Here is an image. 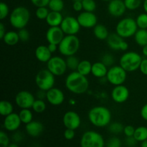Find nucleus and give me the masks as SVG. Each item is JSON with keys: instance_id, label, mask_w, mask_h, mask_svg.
Here are the masks:
<instances>
[{"instance_id": "obj_38", "label": "nucleus", "mask_w": 147, "mask_h": 147, "mask_svg": "<svg viewBox=\"0 0 147 147\" xmlns=\"http://www.w3.org/2000/svg\"><path fill=\"white\" fill-rule=\"evenodd\" d=\"M83 11L94 12L96 9L97 4L95 0H82Z\"/></svg>"}, {"instance_id": "obj_58", "label": "nucleus", "mask_w": 147, "mask_h": 147, "mask_svg": "<svg viewBox=\"0 0 147 147\" xmlns=\"http://www.w3.org/2000/svg\"><path fill=\"white\" fill-rule=\"evenodd\" d=\"M141 147H147V139L141 142Z\"/></svg>"}, {"instance_id": "obj_28", "label": "nucleus", "mask_w": 147, "mask_h": 147, "mask_svg": "<svg viewBox=\"0 0 147 147\" xmlns=\"http://www.w3.org/2000/svg\"><path fill=\"white\" fill-rule=\"evenodd\" d=\"M92 65H93V64L89 60H80L76 71H78L83 76H88V75L91 74Z\"/></svg>"}, {"instance_id": "obj_13", "label": "nucleus", "mask_w": 147, "mask_h": 147, "mask_svg": "<svg viewBox=\"0 0 147 147\" xmlns=\"http://www.w3.org/2000/svg\"><path fill=\"white\" fill-rule=\"evenodd\" d=\"M106 42L109 48L115 51H126L129 48L127 42L117 33H111L106 40Z\"/></svg>"}, {"instance_id": "obj_4", "label": "nucleus", "mask_w": 147, "mask_h": 147, "mask_svg": "<svg viewBox=\"0 0 147 147\" xmlns=\"http://www.w3.org/2000/svg\"><path fill=\"white\" fill-rule=\"evenodd\" d=\"M142 59V55L136 52H126L121 56L119 65L121 66L127 73H131L139 70Z\"/></svg>"}, {"instance_id": "obj_29", "label": "nucleus", "mask_w": 147, "mask_h": 147, "mask_svg": "<svg viewBox=\"0 0 147 147\" xmlns=\"http://www.w3.org/2000/svg\"><path fill=\"white\" fill-rule=\"evenodd\" d=\"M14 112V106L9 100H3L0 102V114L2 116H8Z\"/></svg>"}, {"instance_id": "obj_61", "label": "nucleus", "mask_w": 147, "mask_h": 147, "mask_svg": "<svg viewBox=\"0 0 147 147\" xmlns=\"http://www.w3.org/2000/svg\"><path fill=\"white\" fill-rule=\"evenodd\" d=\"M73 2H75V1H82V0H72Z\"/></svg>"}, {"instance_id": "obj_53", "label": "nucleus", "mask_w": 147, "mask_h": 147, "mask_svg": "<svg viewBox=\"0 0 147 147\" xmlns=\"http://www.w3.org/2000/svg\"><path fill=\"white\" fill-rule=\"evenodd\" d=\"M23 136L22 135V134L20 132H16L14 135H13V140L15 143L20 142V141L22 139Z\"/></svg>"}, {"instance_id": "obj_34", "label": "nucleus", "mask_w": 147, "mask_h": 147, "mask_svg": "<svg viewBox=\"0 0 147 147\" xmlns=\"http://www.w3.org/2000/svg\"><path fill=\"white\" fill-rule=\"evenodd\" d=\"M65 60L67 69L72 70V71H76V70H77L78 65L80 63V60H79V59L76 56H68V57H67Z\"/></svg>"}, {"instance_id": "obj_56", "label": "nucleus", "mask_w": 147, "mask_h": 147, "mask_svg": "<svg viewBox=\"0 0 147 147\" xmlns=\"http://www.w3.org/2000/svg\"><path fill=\"white\" fill-rule=\"evenodd\" d=\"M142 54L145 57H147V45L142 47Z\"/></svg>"}, {"instance_id": "obj_17", "label": "nucleus", "mask_w": 147, "mask_h": 147, "mask_svg": "<svg viewBox=\"0 0 147 147\" xmlns=\"http://www.w3.org/2000/svg\"><path fill=\"white\" fill-rule=\"evenodd\" d=\"M46 100L53 106H60L64 103L65 94L61 89L53 87L46 91Z\"/></svg>"}, {"instance_id": "obj_20", "label": "nucleus", "mask_w": 147, "mask_h": 147, "mask_svg": "<svg viewBox=\"0 0 147 147\" xmlns=\"http://www.w3.org/2000/svg\"><path fill=\"white\" fill-rule=\"evenodd\" d=\"M65 36L60 27H50L45 34L46 40L48 43L58 45Z\"/></svg>"}, {"instance_id": "obj_49", "label": "nucleus", "mask_w": 147, "mask_h": 147, "mask_svg": "<svg viewBox=\"0 0 147 147\" xmlns=\"http://www.w3.org/2000/svg\"><path fill=\"white\" fill-rule=\"evenodd\" d=\"M137 141L136 140L134 136H129V137H126V140H125V143L128 147H134L137 144Z\"/></svg>"}, {"instance_id": "obj_40", "label": "nucleus", "mask_w": 147, "mask_h": 147, "mask_svg": "<svg viewBox=\"0 0 147 147\" xmlns=\"http://www.w3.org/2000/svg\"><path fill=\"white\" fill-rule=\"evenodd\" d=\"M100 61L102 63H104L108 67H112L113 65H114V63H115V58L113 57V55L111 53H105L101 57V60Z\"/></svg>"}, {"instance_id": "obj_50", "label": "nucleus", "mask_w": 147, "mask_h": 147, "mask_svg": "<svg viewBox=\"0 0 147 147\" xmlns=\"http://www.w3.org/2000/svg\"><path fill=\"white\" fill-rule=\"evenodd\" d=\"M73 9L74 11H78V12H81L82 10H83L82 1H75V2H73Z\"/></svg>"}, {"instance_id": "obj_60", "label": "nucleus", "mask_w": 147, "mask_h": 147, "mask_svg": "<svg viewBox=\"0 0 147 147\" xmlns=\"http://www.w3.org/2000/svg\"><path fill=\"white\" fill-rule=\"evenodd\" d=\"M70 104L71 105H75V103H76V101H75V100H73V99H70Z\"/></svg>"}, {"instance_id": "obj_19", "label": "nucleus", "mask_w": 147, "mask_h": 147, "mask_svg": "<svg viewBox=\"0 0 147 147\" xmlns=\"http://www.w3.org/2000/svg\"><path fill=\"white\" fill-rule=\"evenodd\" d=\"M108 11L113 17H121L125 14L126 7L123 0H111L108 4Z\"/></svg>"}, {"instance_id": "obj_42", "label": "nucleus", "mask_w": 147, "mask_h": 147, "mask_svg": "<svg viewBox=\"0 0 147 147\" xmlns=\"http://www.w3.org/2000/svg\"><path fill=\"white\" fill-rule=\"evenodd\" d=\"M10 144L9 138L6 132L1 131L0 132V147H8Z\"/></svg>"}, {"instance_id": "obj_30", "label": "nucleus", "mask_w": 147, "mask_h": 147, "mask_svg": "<svg viewBox=\"0 0 147 147\" xmlns=\"http://www.w3.org/2000/svg\"><path fill=\"white\" fill-rule=\"evenodd\" d=\"M19 116L21 119L22 123L25 125L33 121V113L30 109H21L19 112Z\"/></svg>"}, {"instance_id": "obj_37", "label": "nucleus", "mask_w": 147, "mask_h": 147, "mask_svg": "<svg viewBox=\"0 0 147 147\" xmlns=\"http://www.w3.org/2000/svg\"><path fill=\"white\" fill-rule=\"evenodd\" d=\"M135 20L139 29L147 30V14L146 12L139 14Z\"/></svg>"}, {"instance_id": "obj_9", "label": "nucleus", "mask_w": 147, "mask_h": 147, "mask_svg": "<svg viewBox=\"0 0 147 147\" xmlns=\"http://www.w3.org/2000/svg\"><path fill=\"white\" fill-rule=\"evenodd\" d=\"M106 78L114 86L123 85L127 78V72L121 65H113L109 68Z\"/></svg>"}, {"instance_id": "obj_7", "label": "nucleus", "mask_w": 147, "mask_h": 147, "mask_svg": "<svg viewBox=\"0 0 147 147\" xmlns=\"http://www.w3.org/2000/svg\"><path fill=\"white\" fill-rule=\"evenodd\" d=\"M35 83L39 89L47 91L54 87L55 76L47 68L40 70L35 76Z\"/></svg>"}, {"instance_id": "obj_62", "label": "nucleus", "mask_w": 147, "mask_h": 147, "mask_svg": "<svg viewBox=\"0 0 147 147\" xmlns=\"http://www.w3.org/2000/svg\"><path fill=\"white\" fill-rule=\"evenodd\" d=\"M101 1H111V0H101Z\"/></svg>"}, {"instance_id": "obj_55", "label": "nucleus", "mask_w": 147, "mask_h": 147, "mask_svg": "<svg viewBox=\"0 0 147 147\" xmlns=\"http://www.w3.org/2000/svg\"><path fill=\"white\" fill-rule=\"evenodd\" d=\"M47 47H48L49 50H50V51L52 53H55L56 51H57V50H58V45L56 44H53V43H48V45H47Z\"/></svg>"}, {"instance_id": "obj_12", "label": "nucleus", "mask_w": 147, "mask_h": 147, "mask_svg": "<svg viewBox=\"0 0 147 147\" xmlns=\"http://www.w3.org/2000/svg\"><path fill=\"white\" fill-rule=\"evenodd\" d=\"M35 100V96L28 90L18 92L14 98V102L20 109H32Z\"/></svg>"}, {"instance_id": "obj_31", "label": "nucleus", "mask_w": 147, "mask_h": 147, "mask_svg": "<svg viewBox=\"0 0 147 147\" xmlns=\"http://www.w3.org/2000/svg\"><path fill=\"white\" fill-rule=\"evenodd\" d=\"M134 137L138 142H142L146 140L147 139V127L141 126L136 128Z\"/></svg>"}, {"instance_id": "obj_47", "label": "nucleus", "mask_w": 147, "mask_h": 147, "mask_svg": "<svg viewBox=\"0 0 147 147\" xmlns=\"http://www.w3.org/2000/svg\"><path fill=\"white\" fill-rule=\"evenodd\" d=\"M76 130L70 129H66L64 131V137L67 140H72L76 136Z\"/></svg>"}, {"instance_id": "obj_33", "label": "nucleus", "mask_w": 147, "mask_h": 147, "mask_svg": "<svg viewBox=\"0 0 147 147\" xmlns=\"http://www.w3.org/2000/svg\"><path fill=\"white\" fill-rule=\"evenodd\" d=\"M46 108H47V105H46L45 101L42 99L37 98L33 103L32 109L34 113H42L46 110Z\"/></svg>"}, {"instance_id": "obj_6", "label": "nucleus", "mask_w": 147, "mask_h": 147, "mask_svg": "<svg viewBox=\"0 0 147 147\" xmlns=\"http://www.w3.org/2000/svg\"><path fill=\"white\" fill-rule=\"evenodd\" d=\"M139 30L136 20L131 17H124L121 19L116 26V33L123 39L129 38L134 36Z\"/></svg>"}, {"instance_id": "obj_14", "label": "nucleus", "mask_w": 147, "mask_h": 147, "mask_svg": "<svg viewBox=\"0 0 147 147\" xmlns=\"http://www.w3.org/2000/svg\"><path fill=\"white\" fill-rule=\"evenodd\" d=\"M80 27L86 29L93 28L98 24V17L94 12L83 11L77 17Z\"/></svg>"}, {"instance_id": "obj_46", "label": "nucleus", "mask_w": 147, "mask_h": 147, "mask_svg": "<svg viewBox=\"0 0 147 147\" xmlns=\"http://www.w3.org/2000/svg\"><path fill=\"white\" fill-rule=\"evenodd\" d=\"M30 1L36 7H47L50 0H30Z\"/></svg>"}, {"instance_id": "obj_59", "label": "nucleus", "mask_w": 147, "mask_h": 147, "mask_svg": "<svg viewBox=\"0 0 147 147\" xmlns=\"http://www.w3.org/2000/svg\"><path fill=\"white\" fill-rule=\"evenodd\" d=\"M8 147H19L17 143L14 142V143H10V144L9 145Z\"/></svg>"}, {"instance_id": "obj_25", "label": "nucleus", "mask_w": 147, "mask_h": 147, "mask_svg": "<svg viewBox=\"0 0 147 147\" xmlns=\"http://www.w3.org/2000/svg\"><path fill=\"white\" fill-rule=\"evenodd\" d=\"M93 29L95 37L99 40H106L110 34L107 27L103 24H97Z\"/></svg>"}, {"instance_id": "obj_43", "label": "nucleus", "mask_w": 147, "mask_h": 147, "mask_svg": "<svg viewBox=\"0 0 147 147\" xmlns=\"http://www.w3.org/2000/svg\"><path fill=\"white\" fill-rule=\"evenodd\" d=\"M121 141L116 136H113L108 140L106 143V147H121Z\"/></svg>"}, {"instance_id": "obj_63", "label": "nucleus", "mask_w": 147, "mask_h": 147, "mask_svg": "<svg viewBox=\"0 0 147 147\" xmlns=\"http://www.w3.org/2000/svg\"></svg>"}, {"instance_id": "obj_52", "label": "nucleus", "mask_w": 147, "mask_h": 147, "mask_svg": "<svg viewBox=\"0 0 147 147\" xmlns=\"http://www.w3.org/2000/svg\"><path fill=\"white\" fill-rule=\"evenodd\" d=\"M36 97H37V99L44 100L45 98H46V91L39 89V90L36 93Z\"/></svg>"}, {"instance_id": "obj_3", "label": "nucleus", "mask_w": 147, "mask_h": 147, "mask_svg": "<svg viewBox=\"0 0 147 147\" xmlns=\"http://www.w3.org/2000/svg\"><path fill=\"white\" fill-rule=\"evenodd\" d=\"M30 20V11L23 6L13 9L9 16V22L11 27L17 30L25 28Z\"/></svg>"}, {"instance_id": "obj_27", "label": "nucleus", "mask_w": 147, "mask_h": 147, "mask_svg": "<svg viewBox=\"0 0 147 147\" xmlns=\"http://www.w3.org/2000/svg\"><path fill=\"white\" fill-rule=\"evenodd\" d=\"M134 41L139 46L143 47L147 45V30L139 29L135 33Z\"/></svg>"}, {"instance_id": "obj_57", "label": "nucleus", "mask_w": 147, "mask_h": 147, "mask_svg": "<svg viewBox=\"0 0 147 147\" xmlns=\"http://www.w3.org/2000/svg\"><path fill=\"white\" fill-rule=\"evenodd\" d=\"M143 8L144 10V12H146L147 14V0H144L143 3Z\"/></svg>"}, {"instance_id": "obj_39", "label": "nucleus", "mask_w": 147, "mask_h": 147, "mask_svg": "<svg viewBox=\"0 0 147 147\" xmlns=\"http://www.w3.org/2000/svg\"><path fill=\"white\" fill-rule=\"evenodd\" d=\"M128 10L134 11L139 8L142 4V0H123Z\"/></svg>"}, {"instance_id": "obj_32", "label": "nucleus", "mask_w": 147, "mask_h": 147, "mask_svg": "<svg viewBox=\"0 0 147 147\" xmlns=\"http://www.w3.org/2000/svg\"><path fill=\"white\" fill-rule=\"evenodd\" d=\"M65 7L63 0H50L47 7L50 9V11H59L61 12Z\"/></svg>"}, {"instance_id": "obj_2", "label": "nucleus", "mask_w": 147, "mask_h": 147, "mask_svg": "<svg viewBox=\"0 0 147 147\" xmlns=\"http://www.w3.org/2000/svg\"><path fill=\"white\" fill-rule=\"evenodd\" d=\"M88 118L92 125L98 128H103L111 123L112 114L108 108L97 106L90 109L88 113Z\"/></svg>"}, {"instance_id": "obj_26", "label": "nucleus", "mask_w": 147, "mask_h": 147, "mask_svg": "<svg viewBox=\"0 0 147 147\" xmlns=\"http://www.w3.org/2000/svg\"><path fill=\"white\" fill-rule=\"evenodd\" d=\"M2 40L8 46L16 45L20 41L18 32L13 31V30L7 32Z\"/></svg>"}, {"instance_id": "obj_11", "label": "nucleus", "mask_w": 147, "mask_h": 147, "mask_svg": "<svg viewBox=\"0 0 147 147\" xmlns=\"http://www.w3.org/2000/svg\"><path fill=\"white\" fill-rule=\"evenodd\" d=\"M60 27L65 35H77L81 28L77 17L73 16L65 17Z\"/></svg>"}, {"instance_id": "obj_5", "label": "nucleus", "mask_w": 147, "mask_h": 147, "mask_svg": "<svg viewBox=\"0 0 147 147\" xmlns=\"http://www.w3.org/2000/svg\"><path fill=\"white\" fill-rule=\"evenodd\" d=\"M80 42L77 35H65L58 45L59 53L66 57L75 55L79 50Z\"/></svg>"}, {"instance_id": "obj_16", "label": "nucleus", "mask_w": 147, "mask_h": 147, "mask_svg": "<svg viewBox=\"0 0 147 147\" xmlns=\"http://www.w3.org/2000/svg\"><path fill=\"white\" fill-rule=\"evenodd\" d=\"M130 92L129 88L124 85L114 86L111 90V96L115 103H123L129 99Z\"/></svg>"}, {"instance_id": "obj_10", "label": "nucleus", "mask_w": 147, "mask_h": 147, "mask_svg": "<svg viewBox=\"0 0 147 147\" xmlns=\"http://www.w3.org/2000/svg\"><path fill=\"white\" fill-rule=\"evenodd\" d=\"M47 68L54 76H63L67 70L66 60L60 56H53L47 63Z\"/></svg>"}, {"instance_id": "obj_45", "label": "nucleus", "mask_w": 147, "mask_h": 147, "mask_svg": "<svg viewBox=\"0 0 147 147\" xmlns=\"http://www.w3.org/2000/svg\"><path fill=\"white\" fill-rule=\"evenodd\" d=\"M135 128L132 126L131 125H127V126H124L123 129V134L126 136V137H129V136H134L135 132Z\"/></svg>"}, {"instance_id": "obj_18", "label": "nucleus", "mask_w": 147, "mask_h": 147, "mask_svg": "<svg viewBox=\"0 0 147 147\" xmlns=\"http://www.w3.org/2000/svg\"><path fill=\"white\" fill-rule=\"evenodd\" d=\"M19 113L13 112L11 114L5 116L3 121V127L6 131L9 132L17 131L22 124Z\"/></svg>"}, {"instance_id": "obj_1", "label": "nucleus", "mask_w": 147, "mask_h": 147, "mask_svg": "<svg viewBox=\"0 0 147 147\" xmlns=\"http://www.w3.org/2000/svg\"><path fill=\"white\" fill-rule=\"evenodd\" d=\"M65 85L70 92L80 95L86 93L88 90L89 81L87 76H83L76 70L67 75L65 80Z\"/></svg>"}, {"instance_id": "obj_15", "label": "nucleus", "mask_w": 147, "mask_h": 147, "mask_svg": "<svg viewBox=\"0 0 147 147\" xmlns=\"http://www.w3.org/2000/svg\"><path fill=\"white\" fill-rule=\"evenodd\" d=\"M63 123L66 129L76 130L81 124V119L78 113L76 111H68L63 115Z\"/></svg>"}, {"instance_id": "obj_8", "label": "nucleus", "mask_w": 147, "mask_h": 147, "mask_svg": "<svg viewBox=\"0 0 147 147\" xmlns=\"http://www.w3.org/2000/svg\"><path fill=\"white\" fill-rule=\"evenodd\" d=\"M80 147H105V141L100 133L95 131L84 132L80 139Z\"/></svg>"}, {"instance_id": "obj_54", "label": "nucleus", "mask_w": 147, "mask_h": 147, "mask_svg": "<svg viewBox=\"0 0 147 147\" xmlns=\"http://www.w3.org/2000/svg\"><path fill=\"white\" fill-rule=\"evenodd\" d=\"M6 32H7V31H6L5 26H4V24L2 22H1L0 23V39L1 40H2L4 35H5Z\"/></svg>"}, {"instance_id": "obj_21", "label": "nucleus", "mask_w": 147, "mask_h": 147, "mask_svg": "<svg viewBox=\"0 0 147 147\" xmlns=\"http://www.w3.org/2000/svg\"><path fill=\"white\" fill-rule=\"evenodd\" d=\"M44 130V126L38 121H32L25 125V131L29 136L32 137H38Z\"/></svg>"}, {"instance_id": "obj_24", "label": "nucleus", "mask_w": 147, "mask_h": 147, "mask_svg": "<svg viewBox=\"0 0 147 147\" xmlns=\"http://www.w3.org/2000/svg\"><path fill=\"white\" fill-rule=\"evenodd\" d=\"M63 19L64 17L61 12L50 11L45 21L50 27H60Z\"/></svg>"}, {"instance_id": "obj_41", "label": "nucleus", "mask_w": 147, "mask_h": 147, "mask_svg": "<svg viewBox=\"0 0 147 147\" xmlns=\"http://www.w3.org/2000/svg\"><path fill=\"white\" fill-rule=\"evenodd\" d=\"M9 8L7 4L4 1L0 3V20H3L9 16Z\"/></svg>"}, {"instance_id": "obj_36", "label": "nucleus", "mask_w": 147, "mask_h": 147, "mask_svg": "<svg viewBox=\"0 0 147 147\" xmlns=\"http://www.w3.org/2000/svg\"><path fill=\"white\" fill-rule=\"evenodd\" d=\"M50 11V9L47 7H37L35 11L36 17L40 20H45Z\"/></svg>"}, {"instance_id": "obj_51", "label": "nucleus", "mask_w": 147, "mask_h": 147, "mask_svg": "<svg viewBox=\"0 0 147 147\" xmlns=\"http://www.w3.org/2000/svg\"><path fill=\"white\" fill-rule=\"evenodd\" d=\"M140 115L141 117H142L144 120L147 121V103L144 105V106H142V109H141Z\"/></svg>"}, {"instance_id": "obj_48", "label": "nucleus", "mask_w": 147, "mask_h": 147, "mask_svg": "<svg viewBox=\"0 0 147 147\" xmlns=\"http://www.w3.org/2000/svg\"><path fill=\"white\" fill-rule=\"evenodd\" d=\"M139 70L144 76H147V57L143 58L139 66Z\"/></svg>"}, {"instance_id": "obj_44", "label": "nucleus", "mask_w": 147, "mask_h": 147, "mask_svg": "<svg viewBox=\"0 0 147 147\" xmlns=\"http://www.w3.org/2000/svg\"><path fill=\"white\" fill-rule=\"evenodd\" d=\"M18 34L19 37H20V41L22 42H27L30 40V32L25 28L20 29L18 30Z\"/></svg>"}, {"instance_id": "obj_22", "label": "nucleus", "mask_w": 147, "mask_h": 147, "mask_svg": "<svg viewBox=\"0 0 147 147\" xmlns=\"http://www.w3.org/2000/svg\"><path fill=\"white\" fill-rule=\"evenodd\" d=\"M52 54L53 53L50 51L47 45L46 46L44 45H39L34 51V55L37 60L43 63H47L53 57Z\"/></svg>"}, {"instance_id": "obj_35", "label": "nucleus", "mask_w": 147, "mask_h": 147, "mask_svg": "<svg viewBox=\"0 0 147 147\" xmlns=\"http://www.w3.org/2000/svg\"><path fill=\"white\" fill-rule=\"evenodd\" d=\"M123 129H124V126L119 122H113L108 126L109 131L113 134H119L122 133L123 131Z\"/></svg>"}, {"instance_id": "obj_23", "label": "nucleus", "mask_w": 147, "mask_h": 147, "mask_svg": "<svg viewBox=\"0 0 147 147\" xmlns=\"http://www.w3.org/2000/svg\"><path fill=\"white\" fill-rule=\"evenodd\" d=\"M108 70H109V67L104 63H102L101 61L96 62L93 63V65H92L91 74L97 78L101 79L106 77Z\"/></svg>"}]
</instances>
